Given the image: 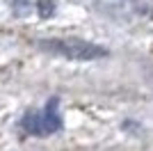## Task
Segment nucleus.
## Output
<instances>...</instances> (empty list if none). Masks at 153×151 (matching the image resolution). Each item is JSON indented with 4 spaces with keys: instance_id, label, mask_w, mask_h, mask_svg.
<instances>
[{
    "instance_id": "2",
    "label": "nucleus",
    "mask_w": 153,
    "mask_h": 151,
    "mask_svg": "<svg viewBox=\"0 0 153 151\" xmlns=\"http://www.w3.org/2000/svg\"><path fill=\"white\" fill-rule=\"evenodd\" d=\"M27 133H34V135H48V133H55L62 126V119L57 114V101L53 99L48 105H46L44 112H32L25 117L23 121Z\"/></svg>"
},
{
    "instance_id": "1",
    "label": "nucleus",
    "mask_w": 153,
    "mask_h": 151,
    "mask_svg": "<svg viewBox=\"0 0 153 151\" xmlns=\"http://www.w3.org/2000/svg\"><path fill=\"white\" fill-rule=\"evenodd\" d=\"M37 46L41 50L55 53V55L69 57V60H78V62H91V60H101L108 55V50L98 44L85 41V39L76 37H59V39H41L37 41Z\"/></svg>"
}]
</instances>
